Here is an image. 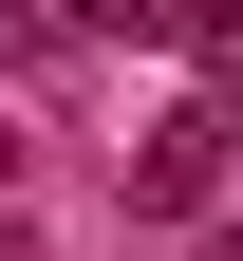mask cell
Returning a JSON list of instances; mask_svg holds the SVG:
<instances>
[{"mask_svg": "<svg viewBox=\"0 0 243 261\" xmlns=\"http://www.w3.org/2000/svg\"><path fill=\"white\" fill-rule=\"evenodd\" d=\"M225 149H243V130H225V93L150 112V130L113 149V168H131V224H206V205H225Z\"/></svg>", "mask_w": 243, "mask_h": 261, "instance_id": "cell-1", "label": "cell"}, {"mask_svg": "<svg viewBox=\"0 0 243 261\" xmlns=\"http://www.w3.org/2000/svg\"><path fill=\"white\" fill-rule=\"evenodd\" d=\"M0 38H19V56H75V38H94V0H0Z\"/></svg>", "mask_w": 243, "mask_h": 261, "instance_id": "cell-2", "label": "cell"}]
</instances>
